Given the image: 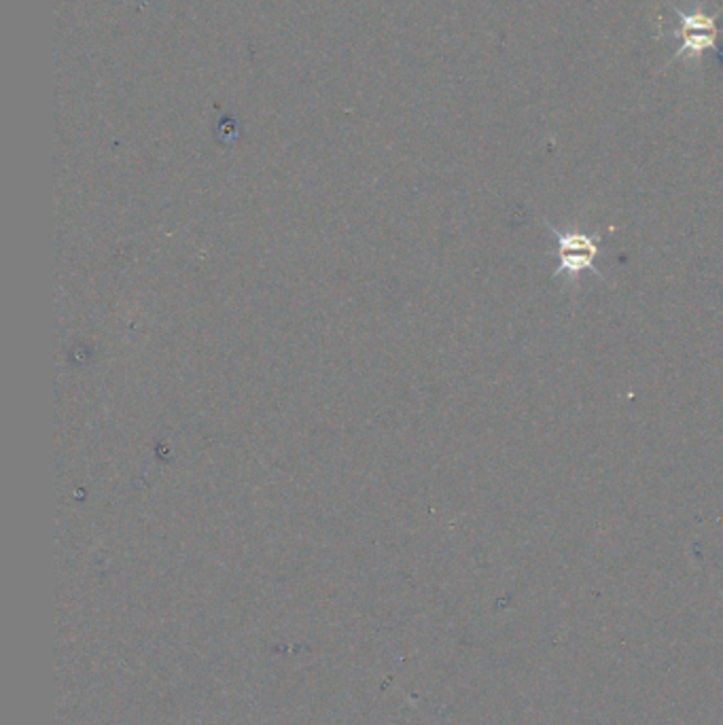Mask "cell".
<instances>
[{"mask_svg":"<svg viewBox=\"0 0 723 725\" xmlns=\"http://www.w3.org/2000/svg\"><path fill=\"white\" fill-rule=\"evenodd\" d=\"M673 11L680 16L681 26L675 35L681 39V47L668 65L677 60H692L701 65L702 53L706 49H717V37H720L717 18L722 16L723 9L715 16L704 13L702 4H696V9L690 13L681 11L680 7H673Z\"/></svg>","mask_w":723,"mask_h":725,"instance_id":"cell-1","label":"cell"},{"mask_svg":"<svg viewBox=\"0 0 723 725\" xmlns=\"http://www.w3.org/2000/svg\"><path fill=\"white\" fill-rule=\"evenodd\" d=\"M551 234L558 238V257H560V267L556 270V276L560 274H579L584 270H592L598 274L596 270V257L600 253V238L594 234H582V232H556L551 229Z\"/></svg>","mask_w":723,"mask_h":725,"instance_id":"cell-2","label":"cell"}]
</instances>
